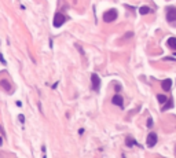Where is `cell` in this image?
I'll list each match as a JSON object with an SVG mask.
<instances>
[{
    "mask_svg": "<svg viewBox=\"0 0 176 158\" xmlns=\"http://www.w3.org/2000/svg\"><path fill=\"white\" fill-rule=\"evenodd\" d=\"M132 36H133V32H128V33H125V36H124V37H125V38H131Z\"/></svg>",
    "mask_w": 176,
    "mask_h": 158,
    "instance_id": "obj_17",
    "label": "cell"
},
{
    "mask_svg": "<svg viewBox=\"0 0 176 158\" xmlns=\"http://www.w3.org/2000/svg\"><path fill=\"white\" fill-rule=\"evenodd\" d=\"M91 84H92V89L94 91H99L101 88V78L96 73H92L91 74Z\"/></svg>",
    "mask_w": 176,
    "mask_h": 158,
    "instance_id": "obj_3",
    "label": "cell"
},
{
    "mask_svg": "<svg viewBox=\"0 0 176 158\" xmlns=\"http://www.w3.org/2000/svg\"><path fill=\"white\" fill-rule=\"evenodd\" d=\"M157 135L156 133H149L147 135V140H146V143H147V147H154V146L157 144Z\"/></svg>",
    "mask_w": 176,
    "mask_h": 158,
    "instance_id": "obj_5",
    "label": "cell"
},
{
    "mask_svg": "<svg viewBox=\"0 0 176 158\" xmlns=\"http://www.w3.org/2000/svg\"><path fill=\"white\" fill-rule=\"evenodd\" d=\"M125 144L127 147H132V146H138V147H140V144H139L136 140L133 139L132 136H127V139H125Z\"/></svg>",
    "mask_w": 176,
    "mask_h": 158,
    "instance_id": "obj_8",
    "label": "cell"
},
{
    "mask_svg": "<svg viewBox=\"0 0 176 158\" xmlns=\"http://www.w3.org/2000/svg\"><path fill=\"white\" fill-rule=\"evenodd\" d=\"M173 107V103H172V99H168V101L165 102V105L162 106V111H167L168 109H172Z\"/></svg>",
    "mask_w": 176,
    "mask_h": 158,
    "instance_id": "obj_11",
    "label": "cell"
},
{
    "mask_svg": "<svg viewBox=\"0 0 176 158\" xmlns=\"http://www.w3.org/2000/svg\"><path fill=\"white\" fill-rule=\"evenodd\" d=\"M161 87H162L164 91H171V88H172V80L171 78H167V80H164L162 82H161Z\"/></svg>",
    "mask_w": 176,
    "mask_h": 158,
    "instance_id": "obj_7",
    "label": "cell"
},
{
    "mask_svg": "<svg viewBox=\"0 0 176 158\" xmlns=\"http://www.w3.org/2000/svg\"><path fill=\"white\" fill-rule=\"evenodd\" d=\"M57 87H58V81L55 82V84H52V85H51V88H52V89H55Z\"/></svg>",
    "mask_w": 176,
    "mask_h": 158,
    "instance_id": "obj_19",
    "label": "cell"
},
{
    "mask_svg": "<svg viewBox=\"0 0 176 158\" xmlns=\"http://www.w3.org/2000/svg\"><path fill=\"white\" fill-rule=\"evenodd\" d=\"M0 132H1V136H3V138H7V133H6V129H4V126L1 125V124H0Z\"/></svg>",
    "mask_w": 176,
    "mask_h": 158,
    "instance_id": "obj_14",
    "label": "cell"
},
{
    "mask_svg": "<svg viewBox=\"0 0 176 158\" xmlns=\"http://www.w3.org/2000/svg\"><path fill=\"white\" fill-rule=\"evenodd\" d=\"M15 103H17V106H18V107H21V106H22V102H21V101H17Z\"/></svg>",
    "mask_w": 176,
    "mask_h": 158,
    "instance_id": "obj_20",
    "label": "cell"
},
{
    "mask_svg": "<svg viewBox=\"0 0 176 158\" xmlns=\"http://www.w3.org/2000/svg\"><path fill=\"white\" fill-rule=\"evenodd\" d=\"M65 21H66V17L61 13H57L54 15V22H52V24H54L55 28H61V26L65 24Z\"/></svg>",
    "mask_w": 176,
    "mask_h": 158,
    "instance_id": "obj_2",
    "label": "cell"
},
{
    "mask_svg": "<svg viewBox=\"0 0 176 158\" xmlns=\"http://www.w3.org/2000/svg\"><path fill=\"white\" fill-rule=\"evenodd\" d=\"M117 15H118V13H117V10L116 8H112V10H107L106 13L103 14V21L105 22H113V21H116L117 19Z\"/></svg>",
    "mask_w": 176,
    "mask_h": 158,
    "instance_id": "obj_1",
    "label": "cell"
},
{
    "mask_svg": "<svg viewBox=\"0 0 176 158\" xmlns=\"http://www.w3.org/2000/svg\"><path fill=\"white\" fill-rule=\"evenodd\" d=\"M0 87L4 88L7 92H11V84L7 81V80H0Z\"/></svg>",
    "mask_w": 176,
    "mask_h": 158,
    "instance_id": "obj_9",
    "label": "cell"
},
{
    "mask_svg": "<svg viewBox=\"0 0 176 158\" xmlns=\"http://www.w3.org/2000/svg\"><path fill=\"white\" fill-rule=\"evenodd\" d=\"M150 13H151V8L147 6H142L139 8V14L140 15H146V14H150Z\"/></svg>",
    "mask_w": 176,
    "mask_h": 158,
    "instance_id": "obj_10",
    "label": "cell"
},
{
    "mask_svg": "<svg viewBox=\"0 0 176 158\" xmlns=\"http://www.w3.org/2000/svg\"><path fill=\"white\" fill-rule=\"evenodd\" d=\"M168 45H169L171 48L176 50V37H171L169 40H168Z\"/></svg>",
    "mask_w": 176,
    "mask_h": 158,
    "instance_id": "obj_12",
    "label": "cell"
},
{
    "mask_svg": "<svg viewBox=\"0 0 176 158\" xmlns=\"http://www.w3.org/2000/svg\"><path fill=\"white\" fill-rule=\"evenodd\" d=\"M76 48H77V50L80 51V54H81V55H84V51H83V48L80 47V45H76Z\"/></svg>",
    "mask_w": 176,
    "mask_h": 158,
    "instance_id": "obj_18",
    "label": "cell"
},
{
    "mask_svg": "<svg viewBox=\"0 0 176 158\" xmlns=\"http://www.w3.org/2000/svg\"><path fill=\"white\" fill-rule=\"evenodd\" d=\"M167 21L168 22H175L176 21V7H168V10H167Z\"/></svg>",
    "mask_w": 176,
    "mask_h": 158,
    "instance_id": "obj_4",
    "label": "cell"
},
{
    "mask_svg": "<svg viewBox=\"0 0 176 158\" xmlns=\"http://www.w3.org/2000/svg\"><path fill=\"white\" fill-rule=\"evenodd\" d=\"M18 120H19V122L24 125V124H25V115H24V114H19V115H18Z\"/></svg>",
    "mask_w": 176,
    "mask_h": 158,
    "instance_id": "obj_15",
    "label": "cell"
},
{
    "mask_svg": "<svg viewBox=\"0 0 176 158\" xmlns=\"http://www.w3.org/2000/svg\"><path fill=\"white\" fill-rule=\"evenodd\" d=\"M112 103L116 105V106H118V107H123V106H124V99H123V96L120 94H116L113 98H112Z\"/></svg>",
    "mask_w": 176,
    "mask_h": 158,
    "instance_id": "obj_6",
    "label": "cell"
},
{
    "mask_svg": "<svg viewBox=\"0 0 176 158\" xmlns=\"http://www.w3.org/2000/svg\"><path fill=\"white\" fill-rule=\"evenodd\" d=\"M153 126V118L149 117V120H147V128H151Z\"/></svg>",
    "mask_w": 176,
    "mask_h": 158,
    "instance_id": "obj_16",
    "label": "cell"
},
{
    "mask_svg": "<svg viewBox=\"0 0 176 158\" xmlns=\"http://www.w3.org/2000/svg\"><path fill=\"white\" fill-rule=\"evenodd\" d=\"M157 99H158V102H160L161 105H164L165 102L168 101V98H167L165 95H157Z\"/></svg>",
    "mask_w": 176,
    "mask_h": 158,
    "instance_id": "obj_13",
    "label": "cell"
}]
</instances>
